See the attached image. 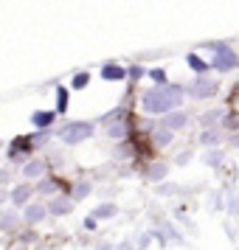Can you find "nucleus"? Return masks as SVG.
<instances>
[{
    "mask_svg": "<svg viewBox=\"0 0 239 250\" xmlns=\"http://www.w3.org/2000/svg\"><path fill=\"white\" fill-rule=\"evenodd\" d=\"M203 144H217V132H205V135H203Z\"/></svg>",
    "mask_w": 239,
    "mask_h": 250,
    "instance_id": "22",
    "label": "nucleus"
},
{
    "mask_svg": "<svg viewBox=\"0 0 239 250\" xmlns=\"http://www.w3.org/2000/svg\"><path fill=\"white\" fill-rule=\"evenodd\" d=\"M149 76H152V79L158 82V87H166V73H163V70H152Z\"/></svg>",
    "mask_w": 239,
    "mask_h": 250,
    "instance_id": "16",
    "label": "nucleus"
},
{
    "mask_svg": "<svg viewBox=\"0 0 239 250\" xmlns=\"http://www.w3.org/2000/svg\"><path fill=\"white\" fill-rule=\"evenodd\" d=\"M163 174H166V166H155V169L149 171V177H152V180H160Z\"/></svg>",
    "mask_w": 239,
    "mask_h": 250,
    "instance_id": "18",
    "label": "nucleus"
},
{
    "mask_svg": "<svg viewBox=\"0 0 239 250\" xmlns=\"http://www.w3.org/2000/svg\"><path fill=\"white\" fill-rule=\"evenodd\" d=\"M28 197H31V188L20 186V188H14V191H12V203L14 205H23V203H28Z\"/></svg>",
    "mask_w": 239,
    "mask_h": 250,
    "instance_id": "8",
    "label": "nucleus"
},
{
    "mask_svg": "<svg viewBox=\"0 0 239 250\" xmlns=\"http://www.w3.org/2000/svg\"><path fill=\"white\" fill-rule=\"evenodd\" d=\"M155 141H158L160 146H166V144L172 141V129H160L158 135H155Z\"/></svg>",
    "mask_w": 239,
    "mask_h": 250,
    "instance_id": "14",
    "label": "nucleus"
},
{
    "mask_svg": "<svg viewBox=\"0 0 239 250\" xmlns=\"http://www.w3.org/2000/svg\"><path fill=\"white\" fill-rule=\"evenodd\" d=\"M205 163H219V152H211V155H205Z\"/></svg>",
    "mask_w": 239,
    "mask_h": 250,
    "instance_id": "23",
    "label": "nucleus"
},
{
    "mask_svg": "<svg viewBox=\"0 0 239 250\" xmlns=\"http://www.w3.org/2000/svg\"><path fill=\"white\" fill-rule=\"evenodd\" d=\"M189 65H192V68L197 70V73H205V70H208V65H205V62H203L200 57H189Z\"/></svg>",
    "mask_w": 239,
    "mask_h": 250,
    "instance_id": "13",
    "label": "nucleus"
},
{
    "mask_svg": "<svg viewBox=\"0 0 239 250\" xmlns=\"http://www.w3.org/2000/svg\"><path fill=\"white\" fill-rule=\"evenodd\" d=\"M57 96H59V110H65V107H68V90H65V87H59Z\"/></svg>",
    "mask_w": 239,
    "mask_h": 250,
    "instance_id": "17",
    "label": "nucleus"
},
{
    "mask_svg": "<svg viewBox=\"0 0 239 250\" xmlns=\"http://www.w3.org/2000/svg\"><path fill=\"white\" fill-rule=\"evenodd\" d=\"M110 135H113V138H121V135H124V126H121V124H113V126H110Z\"/></svg>",
    "mask_w": 239,
    "mask_h": 250,
    "instance_id": "20",
    "label": "nucleus"
},
{
    "mask_svg": "<svg viewBox=\"0 0 239 250\" xmlns=\"http://www.w3.org/2000/svg\"><path fill=\"white\" fill-rule=\"evenodd\" d=\"M90 132H93V124L73 121V124H68L65 129H62V141H65V144H79V141H85V138H90Z\"/></svg>",
    "mask_w": 239,
    "mask_h": 250,
    "instance_id": "2",
    "label": "nucleus"
},
{
    "mask_svg": "<svg viewBox=\"0 0 239 250\" xmlns=\"http://www.w3.org/2000/svg\"><path fill=\"white\" fill-rule=\"evenodd\" d=\"M186 121H189V118L183 113H172L169 118H166V126H169V129H180V126H186Z\"/></svg>",
    "mask_w": 239,
    "mask_h": 250,
    "instance_id": "9",
    "label": "nucleus"
},
{
    "mask_svg": "<svg viewBox=\"0 0 239 250\" xmlns=\"http://www.w3.org/2000/svg\"><path fill=\"white\" fill-rule=\"evenodd\" d=\"M57 188H59V186L54 180H43V183H40V191H43V194H54Z\"/></svg>",
    "mask_w": 239,
    "mask_h": 250,
    "instance_id": "15",
    "label": "nucleus"
},
{
    "mask_svg": "<svg viewBox=\"0 0 239 250\" xmlns=\"http://www.w3.org/2000/svg\"><path fill=\"white\" fill-rule=\"evenodd\" d=\"M219 115H222L219 110H217V113H205L203 115V124H214V118H219Z\"/></svg>",
    "mask_w": 239,
    "mask_h": 250,
    "instance_id": "21",
    "label": "nucleus"
},
{
    "mask_svg": "<svg viewBox=\"0 0 239 250\" xmlns=\"http://www.w3.org/2000/svg\"><path fill=\"white\" fill-rule=\"evenodd\" d=\"M43 171H45V166H43V163H25V169H23V177H40V174H43Z\"/></svg>",
    "mask_w": 239,
    "mask_h": 250,
    "instance_id": "10",
    "label": "nucleus"
},
{
    "mask_svg": "<svg viewBox=\"0 0 239 250\" xmlns=\"http://www.w3.org/2000/svg\"><path fill=\"white\" fill-rule=\"evenodd\" d=\"M115 214V205H99V208H96V219H110V216Z\"/></svg>",
    "mask_w": 239,
    "mask_h": 250,
    "instance_id": "12",
    "label": "nucleus"
},
{
    "mask_svg": "<svg viewBox=\"0 0 239 250\" xmlns=\"http://www.w3.org/2000/svg\"><path fill=\"white\" fill-rule=\"evenodd\" d=\"M31 121H34V126H51L54 113H34V115H31Z\"/></svg>",
    "mask_w": 239,
    "mask_h": 250,
    "instance_id": "11",
    "label": "nucleus"
},
{
    "mask_svg": "<svg viewBox=\"0 0 239 250\" xmlns=\"http://www.w3.org/2000/svg\"><path fill=\"white\" fill-rule=\"evenodd\" d=\"M45 216V208L43 205H28L25 208V222H40Z\"/></svg>",
    "mask_w": 239,
    "mask_h": 250,
    "instance_id": "7",
    "label": "nucleus"
},
{
    "mask_svg": "<svg viewBox=\"0 0 239 250\" xmlns=\"http://www.w3.org/2000/svg\"><path fill=\"white\" fill-rule=\"evenodd\" d=\"M102 76L107 82H118V79H124V68H118V65H104Z\"/></svg>",
    "mask_w": 239,
    "mask_h": 250,
    "instance_id": "6",
    "label": "nucleus"
},
{
    "mask_svg": "<svg viewBox=\"0 0 239 250\" xmlns=\"http://www.w3.org/2000/svg\"><path fill=\"white\" fill-rule=\"evenodd\" d=\"M85 194H87V186H76V191H73V197L79 200V197H85Z\"/></svg>",
    "mask_w": 239,
    "mask_h": 250,
    "instance_id": "24",
    "label": "nucleus"
},
{
    "mask_svg": "<svg viewBox=\"0 0 239 250\" xmlns=\"http://www.w3.org/2000/svg\"><path fill=\"white\" fill-rule=\"evenodd\" d=\"M48 211H54V214H68L70 211V200L68 197H57V200H51Z\"/></svg>",
    "mask_w": 239,
    "mask_h": 250,
    "instance_id": "5",
    "label": "nucleus"
},
{
    "mask_svg": "<svg viewBox=\"0 0 239 250\" xmlns=\"http://www.w3.org/2000/svg\"><path fill=\"white\" fill-rule=\"evenodd\" d=\"M189 93H192V99H211V96L217 93V82H208V79L200 76V79L189 87Z\"/></svg>",
    "mask_w": 239,
    "mask_h": 250,
    "instance_id": "4",
    "label": "nucleus"
},
{
    "mask_svg": "<svg viewBox=\"0 0 239 250\" xmlns=\"http://www.w3.org/2000/svg\"><path fill=\"white\" fill-rule=\"evenodd\" d=\"M237 62H239V59H237V54H234L231 48L217 45V57H214V68L217 70H231Z\"/></svg>",
    "mask_w": 239,
    "mask_h": 250,
    "instance_id": "3",
    "label": "nucleus"
},
{
    "mask_svg": "<svg viewBox=\"0 0 239 250\" xmlns=\"http://www.w3.org/2000/svg\"><path fill=\"white\" fill-rule=\"evenodd\" d=\"M87 84V73H79L76 79H73V87H85Z\"/></svg>",
    "mask_w": 239,
    "mask_h": 250,
    "instance_id": "19",
    "label": "nucleus"
},
{
    "mask_svg": "<svg viewBox=\"0 0 239 250\" xmlns=\"http://www.w3.org/2000/svg\"><path fill=\"white\" fill-rule=\"evenodd\" d=\"M183 99V87H158V90L144 93V107L149 113H169L172 107H177Z\"/></svg>",
    "mask_w": 239,
    "mask_h": 250,
    "instance_id": "1",
    "label": "nucleus"
}]
</instances>
